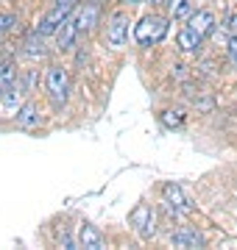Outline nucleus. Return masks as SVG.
<instances>
[{
  "label": "nucleus",
  "mask_w": 237,
  "mask_h": 250,
  "mask_svg": "<svg viewBox=\"0 0 237 250\" xmlns=\"http://www.w3.org/2000/svg\"><path fill=\"white\" fill-rule=\"evenodd\" d=\"M165 36H167V20L165 17H142L140 25H134V39H137L142 47H151V45H159Z\"/></svg>",
  "instance_id": "1"
},
{
  "label": "nucleus",
  "mask_w": 237,
  "mask_h": 250,
  "mask_svg": "<svg viewBox=\"0 0 237 250\" xmlns=\"http://www.w3.org/2000/svg\"><path fill=\"white\" fill-rule=\"evenodd\" d=\"M45 89H47V98L53 100V106H64L67 92H70V81H67V70H64V67H59V64L47 67Z\"/></svg>",
  "instance_id": "2"
},
{
  "label": "nucleus",
  "mask_w": 237,
  "mask_h": 250,
  "mask_svg": "<svg viewBox=\"0 0 237 250\" xmlns=\"http://www.w3.org/2000/svg\"><path fill=\"white\" fill-rule=\"evenodd\" d=\"M73 11H75V3H56L53 9H50V11L45 14V17L39 20V25L34 28V31H39L42 36H50V34H56V31L62 28V22H64L67 17H70Z\"/></svg>",
  "instance_id": "3"
},
{
  "label": "nucleus",
  "mask_w": 237,
  "mask_h": 250,
  "mask_svg": "<svg viewBox=\"0 0 237 250\" xmlns=\"http://www.w3.org/2000/svg\"><path fill=\"white\" fill-rule=\"evenodd\" d=\"M128 14H123V11H118L115 17L109 20V25H106V42H109L112 47H123L128 39Z\"/></svg>",
  "instance_id": "4"
},
{
  "label": "nucleus",
  "mask_w": 237,
  "mask_h": 250,
  "mask_svg": "<svg viewBox=\"0 0 237 250\" xmlns=\"http://www.w3.org/2000/svg\"><path fill=\"white\" fill-rule=\"evenodd\" d=\"M131 223H134V228H137L145 239L156 233V214H154V208H151V206H145V203L137 206V208L131 211Z\"/></svg>",
  "instance_id": "5"
},
{
  "label": "nucleus",
  "mask_w": 237,
  "mask_h": 250,
  "mask_svg": "<svg viewBox=\"0 0 237 250\" xmlns=\"http://www.w3.org/2000/svg\"><path fill=\"white\" fill-rule=\"evenodd\" d=\"M162 192H165V203L170 206L173 211H184V214L192 211V203L187 200V195L182 192V187H176V184H165Z\"/></svg>",
  "instance_id": "6"
},
{
  "label": "nucleus",
  "mask_w": 237,
  "mask_h": 250,
  "mask_svg": "<svg viewBox=\"0 0 237 250\" xmlns=\"http://www.w3.org/2000/svg\"><path fill=\"white\" fill-rule=\"evenodd\" d=\"M78 20H75V14H70V17L62 22V28L56 31V39H59V47L62 50H70V47L75 45V36H78Z\"/></svg>",
  "instance_id": "7"
},
{
  "label": "nucleus",
  "mask_w": 237,
  "mask_h": 250,
  "mask_svg": "<svg viewBox=\"0 0 237 250\" xmlns=\"http://www.w3.org/2000/svg\"><path fill=\"white\" fill-rule=\"evenodd\" d=\"M170 245L176 248H204V236L195 228H179L170 233Z\"/></svg>",
  "instance_id": "8"
},
{
  "label": "nucleus",
  "mask_w": 237,
  "mask_h": 250,
  "mask_svg": "<svg viewBox=\"0 0 237 250\" xmlns=\"http://www.w3.org/2000/svg\"><path fill=\"white\" fill-rule=\"evenodd\" d=\"M201 42H204V36L195 34L190 25L182 28V31H179V36H176V45L182 47L184 53H198V50H201Z\"/></svg>",
  "instance_id": "9"
},
{
  "label": "nucleus",
  "mask_w": 237,
  "mask_h": 250,
  "mask_svg": "<svg viewBox=\"0 0 237 250\" xmlns=\"http://www.w3.org/2000/svg\"><path fill=\"white\" fill-rule=\"evenodd\" d=\"M187 25H190L195 34L210 36V34H212V28H215V14H212V11H195V14L187 20Z\"/></svg>",
  "instance_id": "10"
},
{
  "label": "nucleus",
  "mask_w": 237,
  "mask_h": 250,
  "mask_svg": "<svg viewBox=\"0 0 237 250\" xmlns=\"http://www.w3.org/2000/svg\"><path fill=\"white\" fill-rule=\"evenodd\" d=\"M17 125L20 128H37L39 125V111H37V103L34 100H25L17 111Z\"/></svg>",
  "instance_id": "11"
},
{
  "label": "nucleus",
  "mask_w": 237,
  "mask_h": 250,
  "mask_svg": "<svg viewBox=\"0 0 237 250\" xmlns=\"http://www.w3.org/2000/svg\"><path fill=\"white\" fill-rule=\"evenodd\" d=\"M78 245L81 248H90V250H100L103 248V236L95 225H81V231H78Z\"/></svg>",
  "instance_id": "12"
},
{
  "label": "nucleus",
  "mask_w": 237,
  "mask_h": 250,
  "mask_svg": "<svg viewBox=\"0 0 237 250\" xmlns=\"http://www.w3.org/2000/svg\"><path fill=\"white\" fill-rule=\"evenodd\" d=\"M75 20H78L81 31H92L95 22H98V3H87L81 9H75Z\"/></svg>",
  "instance_id": "13"
},
{
  "label": "nucleus",
  "mask_w": 237,
  "mask_h": 250,
  "mask_svg": "<svg viewBox=\"0 0 237 250\" xmlns=\"http://www.w3.org/2000/svg\"><path fill=\"white\" fill-rule=\"evenodd\" d=\"M25 56L37 59V56H45V42H42V34L34 31V34L25 39Z\"/></svg>",
  "instance_id": "14"
},
{
  "label": "nucleus",
  "mask_w": 237,
  "mask_h": 250,
  "mask_svg": "<svg viewBox=\"0 0 237 250\" xmlns=\"http://www.w3.org/2000/svg\"><path fill=\"white\" fill-rule=\"evenodd\" d=\"M170 17L173 20H190L192 17V3L190 0H170Z\"/></svg>",
  "instance_id": "15"
},
{
  "label": "nucleus",
  "mask_w": 237,
  "mask_h": 250,
  "mask_svg": "<svg viewBox=\"0 0 237 250\" xmlns=\"http://www.w3.org/2000/svg\"><path fill=\"white\" fill-rule=\"evenodd\" d=\"M6 98L0 100V111L3 114H17L20 111V100H17V92H11V89H6L3 92Z\"/></svg>",
  "instance_id": "16"
},
{
  "label": "nucleus",
  "mask_w": 237,
  "mask_h": 250,
  "mask_svg": "<svg viewBox=\"0 0 237 250\" xmlns=\"http://www.w3.org/2000/svg\"><path fill=\"white\" fill-rule=\"evenodd\" d=\"M11 83H14V70H11V64L0 62V95L6 89H11Z\"/></svg>",
  "instance_id": "17"
},
{
  "label": "nucleus",
  "mask_w": 237,
  "mask_h": 250,
  "mask_svg": "<svg viewBox=\"0 0 237 250\" xmlns=\"http://www.w3.org/2000/svg\"><path fill=\"white\" fill-rule=\"evenodd\" d=\"M162 120H165L167 125H173V128H179V125L184 123V114H182V111H165V117H162Z\"/></svg>",
  "instance_id": "18"
},
{
  "label": "nucleus",
  "mask_w": 237,
  "mask_h": 250,
  "mask_svg": "<svg viewBox=\"0 0 237 250\" xmlns=\"http://www.w3.org/2000/svg\"><path fill=\"white\" fill-rule=\"evenodd\" d=\"M14 22H17V17H14V14H0V34L11 31V28H14Z\"/></svg>",
  "instance_id": "19"
},
{
  "label": "nucleus",
  "mask_w": 237,
  "mask_h": 250,
  "mask_svg": "<svg viewBox=\"0 0 237 250\" xmlns=\"http://www.w3.org/2000/svg\"><path fill=\"white\" fill-rule=\"evenodd\" d=\"M226 50H229V56H232V62L237 64V36H229V42H226Z\"/></svg>",
  "instance_id": "20"
},
{
  "label": "nucleus",
  "mask_w": 237,
  "mask_h": 250,
  "mask_svg": "<svg viewBox=\"0 0 237 250\" xmlns=\"http://www.w3.org/2000/svg\"><path fill=\"white\" fill-rule=\"evenodd\" d=\"M226 31H229V36H237V14H232V17H229Z\"/></svg>",
  "instance_id": "21"
},
{
  "label": "nucleus",
  "mask_w": 237,
  "mask_h": 250,
  "mask_svg": "<svg viewBox=\"0 0 237 250\" xmlns=\"http://www.w3.org/2000/svg\"><path fill=\"white\" fill-rule=\"evenodd\" d=\"M151 3H154V6H162V3H170V0H151Z\"/></svg>",
  "instance_id": "22"
},
{
  "label": "nucleus",
  "mask_w": 237,
  "mask_h": 250,
  "mask_svg": "<svg viewBox=\"0 0 237 250\" xmlns=\"http://www.w3.org/2000/svg\"><path fill=\"white\" fill-rule=\"evenodd\" d=\"M56 3H78V0H56Z\"/></svg>",
  "instance_id": "23"
},
{
  "label": "nucleus",
  "mask_w": 237,
  "mask_h": 250,
  "mask_svg": "<svg viewBox=\"0 0 237 250\" xmlns=\"http://www.w3.org/2000/svg\"><path fill=\"white\" fill-rule=\"evenodd\" d=\"M126 3H142V0H126Z\"/></svg>",
  "instance_id": "24"
}]
</instances>
